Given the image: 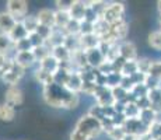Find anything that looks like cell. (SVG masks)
<instances>
[{
	"mask_svg": "<svg viewBox=\"0 0 161 140\" xmlns=\"http://www.w3.org/2000/svg\"><path fill=\"white\" fill-rule=\"evenodd\" d=\"M27 11H28V3L24 0H10L7 2V13L14 17L15 20H21V18L27 17Z\"/></svg>",
	"mask_w": 161,
	"mask_h": 140,
	"instance_id": "6da1fadb",
	"label": "cell"
},
{
	"mask_svg": "<svg viewBox=\"0 0 161 140\" xmlns=\"http://www.w3.org/2000/svg\"><path fill=\"white\" fill-rule=\"evenodd\" d=\"M18 21L14 17H11L7 11H2L0 13V32L10 35L13 32V30L17 27Z\"/></svg>",
	"mask_w": 161,
	"mask_h": 140,
	"instance_id": "7a4b0ae2",
	"label": "cell"
},
{
	"mask_svg": "<svg viewBox=\"0 0 161 140\" xmlns=\"http://www.w3.org/2000/svg\"><path fill=\"white\" fill-rule=\"evenodd\" d=\"M36 20H38V23H39V27L49 28V30H51V28L56 24V14L52 10H49V8H42L38 13V15H36Z\"/></svg>",
	"mask_w": 161,
	"mask_h": 140,
	"instance_id": "3957f363",
	"label": "cell"
},
{
	"mask_svg": "<svg viewBox=\"0 0 161 140\" xmlns=\"http://www.w3.org/2000/svg\"><path fill=\"white\" fill-rule=\"evenodd\" d=\"M24 102V94L17 86L8 87L6 91V104L11 105V107H17Z\"/></svg>",
	"mask_w": 161,
	"mask_h": 140,
	"instance_id": "277c9868",
	"label": "cell"
},
{
	"mask_svg": "<svg viewBox=\"0 0 161 140\" xmlns=\"http://www.w3.org/2000/svg\"><path fill=\"white\" fill-rule=\"evenodd\" d=\"M15 116V109L14 107L8 104H0V120L3 122H11Z\"/></svg>",
	"mask_w": 161,
	"mask_h": 140,
	"instance_id": "5b68a950",
	"label": "cell"
},
{
	"mask_svg": "<svg viewBox=\"0 0 161 140\" xmlns=\"http://www.w3.org/2000/svg\"><path fill=\"white\" fill-rule=\"evenodd\" d=\"M148 43L151 48L161 51V31H154L148 35Z\"/></svg>",
	"mask_w": 161,
	"mask_h": 140,
	"instance_id": "8992f818",
	"label": "cell"
},
{
	"mask_svg": "<svg viewBox=\"0 0 161 140\" xmlns=\"http://www.w3.org/2000/svg\"><path fill=\"white\" fill-rule=\"evenodd\" d=\"M10 45H11V38L8 35H6V34L0 32V55H6Z\"/></svg>",
	"mask_w": 161,
	"mask_h": 140,
	"instance_id": "52a82bcc",
	"label": "cell"
},
{
	"mask_svg": "<svg viewBox=\"0 0 161 140\" xmlns=\"http://www.w3.org/2000/svg\"><path fill=\"white\" fill-rule=\"evenodd\" d=\"M70 140H88L87 136H84L81 132H79V130H74L72 133V136H70Z\"/></svg>",
	"mask_w": 161,
	"mask_h": 140,
	"instance_id": "ba28073f",
	"label": "cell"
}]
</instances>
